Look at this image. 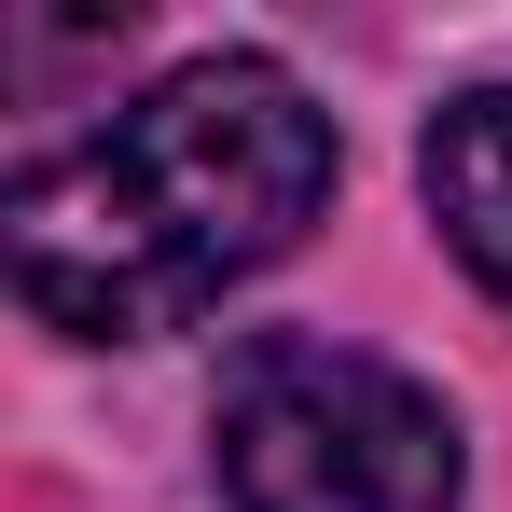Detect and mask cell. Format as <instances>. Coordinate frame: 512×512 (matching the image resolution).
I'll return each instance as SVG.
<instances>
[{
  "label": "cell",
  "mask_w": 512,
  "mask_h": 512,
  "mask_svg": "<svg viewBox=\"0 0 512 512\" xmlns=\"http://www.w3.org/2000/svg\"><path fill=\"white\" fill-rule=\"evenodd\" d=\"M319 194H333V111L277 56H194L14 167L0 194L14 305L84 346L180 333L291 250Z\"/></svg>",
  "instance_id": "cell-1"
},
{
  "label": "cell",
  "mask_w": 512,
  "mask_h": 512,
  "mask_svg": "<svg viewBox=\"0 0 512 512\" xmlns=\"http://www.w3.org/2000/svg\"><path fill=\"white\" fill-rule=\"evenodd\" d=\"M208 457L236 512H457V416L402 360L333 333H250L222 360Z\"/></svg>",
  "instance_id": "cell-2"
},
{
  "label": "cell",
  "mask_w": 512,
  "mask_h": 512,
  "mask_svg": "<svg viewBox=\"0 0 512 512\" xmlns=\"http://www.w3.org/2000/svg\"><path fill=\"white\" fill-rule=\"evenodd\" d=\"M429 222H443V250L512 305V84L457 97V111L429 125Z\"/></svg>",
  "instance_id": "cell-3"
}]
</instances>
